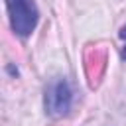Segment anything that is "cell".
Listing matches in <instances>:
<instances>
[{
	"label": "cell",
	"mask_w": 126,
	"mask_h": 126,
	"mask_svg": "<svg viewBox=\"0 0 126 126\" xmlns=\"http://www.w3.org/2000/svg\"><path fill=\"white\" fill-rule=\"evenodd\" d=\"M4 2L14 33L20 37H28L35 30L39 20V10L35 0H4Z\"/></svg>",
	"instance_id": "1"
},
{
	"label": "cell",
	"mask_w": 126,
	"mask_h": 126,
	"mask_svg": "<svg viewBox=\"0 0 126 126\" xmlns=\"http://www.w3.org/2000/svg\"><path fill=\"white\" fill-rule=\"evenodd\" d=\"M73 106V89L67 79L55 77L45 89V112L51 118H63Z\"/></svg>",
	"instance_id": "2"
},
{
	"label": "cell",
	"mask_w": 126,
	"mask_h": 126,
	"mask_svg": "<svg viewBox=\"0 0 126 126\" xmlns=\"http://www.w3.org/2000/svg\"><path fill=\"white\" fill-rule=\"evenodd\" d=\"M120 37L124 39V47H122V59L126 61V26H124V28L120 30Z\"/></svg>",
	"instance_id": "3"
}]
</instances>
